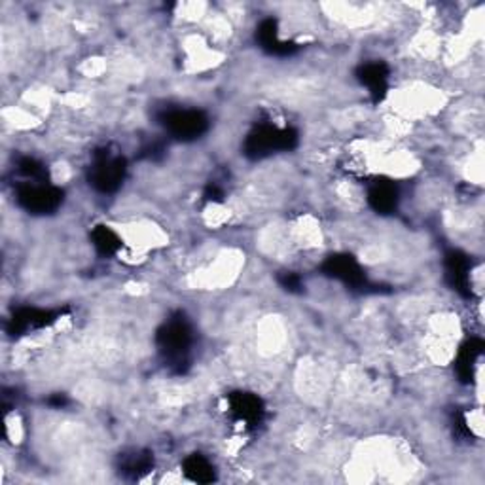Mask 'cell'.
I'll use <instances>...</instances> for the list:
<instances>
[{
    "label": "cell",
    "instance_id": "1",
    "mask_svg": "<svg viewBox=\"0 0 485 485\" xmlns=\"http://www.w3.org/2000/svg\"><path fill=\"white\" fill-rule=\"evenodd\" d=\"M155 344H158V351L165 366L177 374H182L190 364L194 328L184 315L171 317L155 334Z\"/></svg>",
    "mask_w": 485,
    "mask_h": 485
},
{
    "label": "cell",
    "instance_id": "2",
    "mask_svg": "<svg viewBox=\"0 0 485 485\" xmlns=\"http://www.w3.org/2000/svg\"><path fill=\"white\" fill-rule=\"evenodd\" d=\"M299 135L292 127L258 123L242 142V154L249 160H264L275 152H290L298 147Z\"/></svg>",
    "mask_w": 485,
    "mask_h": 485
},
{
    "label": "cell",
    "instance_id": "3",
    "mask_svg": "<svg viewBox=\"0 0 485 485\" xmlns=\"http://www.w3.org/2000/svg\"><path fill=\"white\" fill-rule=\"evenodd\" d=\"M160 123L165 127V131L177 140H197L209 131V116L203 110L197 108H182V107H169L158 114Z\"/></svg>",
    "mask_w": 485,
    "mask_h": 485
},
{
    "label": "cell",
    "instance_id": "4",
    "mask_svg": "<svg viewBox=\"0 0 485 485\" xmlns=\"http://www.w3.org/2000/svg\"><path fill=\"white\" fill-rule=\"evenodd\" d=\"M127 175V162L123 155L108 150L93 154V162L88 169L90 187L99 194L118 192Z\"/></svg>",
    "mask_w": 485,
    "mask_h": 485
},
{
    "label": "cell",
    "instance_id": "5",
    "mask_svg": "<svg viewBox=\"0 0 485 485\" xmlns=\"http://www.w3.org/2000/svg\"><path fill=\"white\" fill-rule=\"evenodd\" d=\"M65 194L52 182H20L16 187V202L28 215L44 217L63 205Z\"/></svg>",
    "mask_w": 485,
    "mask_h": 485
},
{
    "label": "cell",
    "instance_id": "6",
    "mask_svg": "<svg viewBox=\"0 0 485 485\" xmlns=\"http://www.w3.org/2000/svg\"><path fill=\"white\" fill-rule=\"evenodd\" d=\"M322 274L330 279L344 282L349 289H366L368 279L362 266L351 254H332L321 266Z\"/></svg>",
    "mask_w": 485,
    "mask_h": 485
},
{
    "label": "cell",
    "instance_id": "7",
    "mask_svg": "<svg viewBox=\"0 0 485 485\" xmlns=\"http://www.w3.org/2000/svg\"><path fill=\"white\" fill-rule=\"evenodd\" d=\"M227 411L235 423L242 425L245 429H254L258 426L266 416V406L260 396L252 393H232L227 396Z\"/></svg>",
    "mask_w": 485,
    "mask_h": 485
},
{
    "label": "cell",
    "instance_id": "8",
    "mask_svg": "<svg viewBox=\"0 0 485 485\" xmlns=\"http://www.w3.org/2000/svg\"><path fill=\"white\" fill-rule=\"evenodd\" d=\"M60 317H61V311H52V309H42V307H20L13 311V315L8 321L6 330L10 336L18 338L27 332L46 328L53 324Z\"/></svg>",
    "mask_w": 485,
    "mask_h": 485
},
{
    "label": "cell",
    "instance_id": "9",
    "mask_svg": "<svg viewBox=\"0 0 485 485\" xmlns=\"http://www.w3.org/2000/svg\"><path fill=\"white\" fill-rule=\"evenodd\" d=\"M391 68L383 61H368L356 68V80H359L368 93L372 95L374 103H381L389 90Z\"/></svg>",
    "mask_w": 485,
    "mask_h": 485
},
{
    "label": "cell",
    "instance_id": "10",
    "mask_svg": "<svg viewBox=\"0 0 485 485\" xmlns=\"http://www.w3.org/2000/svg\"><path fill=\"white\" fill-rule=\"evenodd\" d=\"M444 267H446V281L449 287L465 298L473 296V281H470L468 256L463 254L461 250H449L446 254Z\"/></svg>",
    "mask_w": 485,
    "mask_h": 485
},
{
    "label": "cell",
    "instance_id": "11",
    "mask_svg": "<svg viewBox=\"0 0 485 485\" xmlns=\"http://www.w3.org/2000/svg\"><path fill=\"white\" fill-rule=\"evenodd\" d=\"M256 42L266 53L275 57H289L298 52V44L294 42L279 38V25L274 18H266L256 27Z\"/></svg>",
    "mask_w": 485,
    "mask_h": 485
},
{
    "label": "cell",
    "instance_id": "12",
    "mask_svg": "<svg viewBox=\"0 0 485 485\" xmlns=\"http://www.w3.org/2000/svg\"><path fill=\"white\" fill-rule=\"evenodd\" d=\"M398 202H401V194L393 180L378 179L368 187V203L378 215H393L398 209Z\"/></svg>",
    "mask_w": 485,
    "mask_h": 485
},
{
    "label": "cell",
    "instance_id": "13",
    "mask_svg": "<svg viewBox=\"0 0 485 485\" xmlns=\"http://www.w3.org/2000/svg\"><path fill=\"white\" fill-rule=\"evenodd\" d=\"M483 353V341L478 338H473L465 341L461 346L457 359H455V372L463 383H470L474 378V368Z\"/></svg>",
    "mask_w": 485,
    "mask_h": 485
},
{
    "label": "cell",
    "instance_id": "14",
    "mask_svg": "<svg viewBox=\"0 0 485 485\" xmlns=\"http://www.w3.org/2000/svg\"><path fill=\"white\" fill-rule=\"evenodd\" d=\"M182 470L192 481H197V483H211L217 480L215 466H212L211 461L199 453H194L190 455V457L184 459Z\"/></svg>",
    "mask_w": 485,
    "mask_h": 485
},
{
    "label": "cell",
    "instance_id": "15",
    "mask_svg": "<svg viewBox=\"0 0 485 485\" xmlns=\"http://www.w3.org/2000/svg\"><path fill=\"white\" fill-rule=\"evenodd\" d=\"M91 242L95 250L101 256H114L122 249V237L112 227L99 224L91 230Z\"/></svg>",
    "mask_w": 485,
    "mask_h": 485
},
{
    "label": "cell",
    "instance_id": "16",
    "mask_svg": "<svg viewBox=\"0 0 485 485\" xmlns=\"http://www.w3.org/2000/svg\"><path fill=\"white\" fill-rule=\"evenodd\" d=\"M152 466L154 459L148 451H133L130 455H123L120 470L131 478H140L142 474H147Z\"/></svg>",
    "mask_w": 485,
    "mask_h": 485
},
{
    "label": "cell",
    "instance_id": "17",
    "mask_svg": "<svg viewBox=\"0 0 485 485\" xmlns=\"http://www.w3.org/2000/svg\"><path fill=\"white\" fill-rule=\"evenodd\" d=\"M16 171L27 182H50L48 167L36 158H28V155H25V158L18 162Z\"/></svg>",
    "mask_w": 485,
    "mask_h": 485
},
{
    "label": "cell",
    "instance_id": "18",
    "mask_svg": "<svg viewBox=\"0 0 485 485\" xmlns=\"http://www.w3.org/2000/svg\"><path fill=\"white\" fill-rule=\"evenodd\" d=\"M279 284L281 287L287 290V292H292V294H299L304 290V282L302 279H299V275L292 274V271H284V274L279 275Z\"/></svg>",
    "mask_w": 485,
    "mask_h": 485
},
{
    "label": "cell",
    "instance_id": "19",
    "mask_svg": "<svg viewBox=\"0 0 485 485\" xmlns=\"http://www.w3.org/2000/svg\"><path fill=\"white\" fill-rule=\"evenodd\" d=\"M203 197L211 203H222L224 202V188L217 182H211V184H207Z\"/></svg>",
    "mask_w": 485,
    "mask_h": 485
},
{
    "label": "cell",
    "instance_id": "20",
    "mask_svg": "<svg viewBox=\"0 0 485 485\" xmlns=\"http://www.w3.org/2000/svg\"><path fill=\"white\" fill-rule=\"evenodd\" d=\"M48 404H50V406H55V408H65V406L68 404V401H67V396H65V394H55L53 398H50Z\"/></svg>",
    "mask_w": 485,
    "mask_h": 485
}]
</instances>
